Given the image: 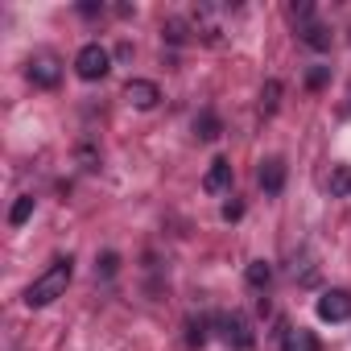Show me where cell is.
Instances as JSON below:
<instances>
[{
    "label": "cell",
    "instance_id": "obj_6",
    "mask_svg": "<svg viewBox=\"0 0 351 351\" xmlns=\"http://www.w3.org/2000/svg\"><path fill=\"white\" fill-rule=\"evenodd\" d=\"M219 330H223V339H228L236 351H248V347H252V330H248V322H244L240 314H219Z\"/></svg>",
    "mask_w": 351,
    "mask_h": 351
},
{
    "label": "cell",
    "instance_id": "obj_8",
    "mask_svg": "<svg viewBox=\"0 0 351 351\" xmlns=\"http://www.w3.org/2000/svg\"><path fill=\"white\" fill-rule=\"evenodd\" d=\"M228 186H232V161L215 157V161H211V169L203 173V191H207V195H223Z\"/></svg>",
    "mask_w": 351,
    "mask_h": 351
},
{
    "label": "cell",
    "instance_id": "obj_20",
    "mask_svg": "<svg viewBox=\"0 0 351 351\" xmlns=\"http://www.w3.org/2000/svg\"><path fill=\"white\" fill-rule=\"evenodd\" d=\"M306 83H310V87H322V83H326V66H314V71L306 75Z\"/></svg>",
    "mask_w": 351,
    "mask_h": 351
},
{
    "label": "cell",
    "instance_id": "obj_1",
    "mask_svg": "<svg viewBox=\"0 0 351 351\" xmlns=\"http://www.w3.org/2000/svg\"><path fill=\"white\" fill-rule=\"evenodd\" d=\"M71 273H75L71 256H58V261L25 289V306H29V310H42V306H50V302H58V298L66 293V285H71Z\"/></svg>",
    "mask_w": 351,
    "mask_h": 351
},
{
    "label": "cell",
    "instance_id": "obj_14",
    "mask_svg": "<svg viewBox=\"0 0 351 351\" xmlns=\"http://www.w3.org/2000/svg\"><path fill=\"white\" fill-rule=\"evenodd\" d=\"M330 195H335V199H347V195H351V169H347V165H335V169H330Z\"/></svg>",
    "mask_w": 351,
    "mask_h": 351
},
{
    "label": "cell",
    "instance_id": "obj_7",
    "mask_svg": "<svg viewBox=\"0 0 351 351\" xmlns=\"http://www.w3.org/2000/svg\"><path fill=\"white\" fill-rule=\"evenodd\" d=\"M256 182H261V191H265V195H281V186H285V161H281V157L261 161Z\"/></svg>",
    "mask_w": 351,
    "mask_h": 351
},
{
    "label": "cell",
    "instance_id": "obj_19",
    "mask_svg": "<svg viewBox=\"0 0 351 351\" xmlns=\"http://www.w3.org/2000/svg\"><path fill=\"white\" fill-rule=\"evenodd\" d=\"M165 38H169V42H186V34H182V21H169V25H165Z\"/></svg>",
    "mask_w": 351,
    "mask_h": 351
},
{
    "label": "cell",
    "instance_id": "obj_18",
    "mask_svg": "<svg viewBox=\"0 0 351 351\" xmlns=\"http://www.w3.org/2000/svg\"><path fill=\"white\" fill-rule=\"evenodd\" d=\"M240 215H244V203H236V199H232V203H223V219H228V223H232V219H240Z\"/></svg>",
    "mask_w": 351,
    "mask_h": 351
},
{
    "label": "cell",
    "instance_id": "obj_9",
    "mask_svg": "<svg viewBox=\"0 0 351 351\" xmlns=\"http://www.w3.org/2000/svg\"><path fill=\"white\" fill-rule=\"evenodd\" d=\"M281 351H322L318 347V335L306 330V326H289L285 339H281Z\"/></svg>",
    "mask_w": 351,
    "mask_h": 351
},
{
    "label": "cell",
    "instance_id": "obj_5",
    "mask_svg": "<svg viewBox=\"0 0 351 351\" xmlns=\"http://www.w3.org/2000/svg\"><path fill=\"white\" fill-rule=\"evenodd\" d=\"M124 99H128L136 112H149V108H157V99H161V87H157L153 79H128V87H124Z\"/></svg>",
    "mask_w": 351,
    "mask_h": 351
},
{
    "label": "cell",
    "instance_id": "obj_16",
    "mask_svg": "<svg viewBox=\"0 0 351 351\" xmlns=\"http://www.w3.org/2000/svg\"><path fill=\"white\" fill-rule=\"evenodd\" d=\"M191 347H203L207 343V318H191V335H186Z\"/></svg>",
    "mask_w": 351,
    "mask_h": 351
},
{
    "label": "cell",
    "instance_id": "obj_3",
    "mask_svg": "<svg viewBox=\"0 0 351 351\" xmlns=\"http://www.w3.org/2000/svg\"><path fill=\"white\" fill-rule=\"evenodd\" d=\"M314 310H318L322 322H347L351 318V293L347 289H326Z\"/></svg>",
    "mask_w": 351,
    "mask_h": 351
},
{
    "label": "cell",
    "instance_id": "obj_2",
    "mask_svg": "<svg viewBox=\"0 0 351 351\" xmlns=\"http://www.w3.org/2000/svg\"><path fill=\"white\" fill-rule=\"evenodd\" d=\"M108 71H112V54H108L99 42H87V46L75 54V75H79V79L95 83V79H104Z\"/></svg>",
    "mask_w": 351,
    "mask_h": 351
},
{
    "label": "cell",
    "instance_id": "obj_17",
    "mask_svg": "<svg viewBox=\"0 0 351 351\" xmlns=\"http://www.w3.org/2000/svg\"><path fill=\"white\" fill-rule=\"evenodd\" d=\"M116 265H120V256H116V252H104L99 265H95V273H99V277H116Z\"/></svg>",
    "mask_w": 351,
    "mask_h": 351
},
{
    "label": "cell",
    "instance_id": "obj_10",
    "mask_svg": "<svg viewBox=\"0 0 351 351\" xmlns=\"http://www.w3.org/2000/svg\"><path fill=\"white\" fill-rule=\"evenodd\" d=\"M298 38H302L310 50H330V29H326V25H318V21L302 25V29H298Z\"/></svg>",
    "mask_w": 351,
    "mask_h": 351
},
{
    "label": "cell",
    "instance_id": "obj_4",
    "mask_svg": "<svg viewBox=\"0 0 351 351\" xmlns=\"http://www.w3.org/2000/svg\"><path fill=\"white\" fill-rule=\"evenodd\" d=\"M29 83L34 87H58V79H62V66H58V58L54 54H38V58H29Z\"/></svg>",
    "mask_w": 351,
    "mask_h": 351
},
{
    "label": "cell",
    "instance_id": "obj_12",
    "mask_svg": "<svg viewBox=\"0 0 351 351\" xmlns=\"http://www.w3.org/2000/svg\"><path fill=\"white\" fill-rule=\"evenodd\" d=\"M219 132H223V124H219L215 112H199L195 116V136L199 141H219Z\"/></svg>",
    "mask_w": 351,
    "mask_h": 351
},
{
    "label": "cell",
    "instance_id": "obj_13",
    "mask_svg": "<svg viewBox=\"0 0 351 351\" xmlns=\"http://www.w3.org/2000/svg\"><path fill=\"white\" fill-rule=\"evenodd\" d=\"M277 108H281V83H277V79H269V83L261 87V112H265V116H273Z\"/></svg>",
    "mask_w": 351,
    "mask_h": 351
},
{
    "label": "cell",
    "instance_id": "obj_15",
    "mask_svg": "<svg viewBox=\"0 0 351 351\" xmlns=\"http://www.w3.org/2000/svg\"><path fill=\"white\" fill-rule=\"evenodd\" d=\"M29 215H34V195H21V199L13 203V211H9V223H13V228H21Z\"/></svg>",
    "mask_w": 351,
    "mask_h": 351
},
{
    "label": "cell",
    "instance_id": "obj_11",
    "mask_svg": "<svg viewBox=\"0 0 351 351\" xmlns=\"http://www.w3.org/2000/svg\"><path fill=\"white\" fill-rule=\"evenodd\" d=\"M244 281H248L256 293H265V289L273 285V269H269V261H252V265L244 269Z\"/></svg>",
    "mask_w": 351,
    "mask_h": 351
}]
</instances>
